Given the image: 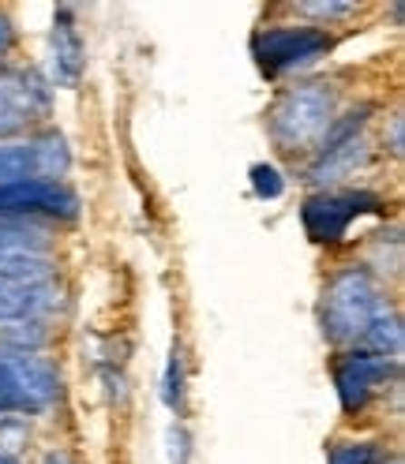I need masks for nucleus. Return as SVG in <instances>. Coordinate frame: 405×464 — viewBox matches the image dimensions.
I'll list each match as a JSON object with an SVG mask.
<instances>
[{
	"mask_svg": "<svg viewBox=\"0 0 405 464\" xmlns=\"http://www.w3.org/2000/svg\"><path fill=\"white\" fill-rule=\"evenodd\" d=\"M394 379H398V360H387V356L341 353L334 360V390L345 416H361Z\"/></svg>",
	"mask_w": 405,
	"mask_h": 464,
	"instance_id": "0eeeda50",
	"label": "nucleus"
},
{
	"mask_svg": "<svg viewBox=\"0 0 405 464\" xmlns=\"http://www.w3.org/2000/svg\"><path fill=\"white\" fill-rule=\"evenodd\" d=\"M380 442H334L327 450V464H380Z\"/></svg>",
	"mask_w": 405,
	"mask_h": 464,
	"instance_id": "ddd939ff",
	"label": "nucleus"
},
{
	"mask_svg": "<svg viewBox=\"0 0 405 464\" xmlns=\"http://www.w3.org/2000/svg\"><path fill=\"white\" fill-rule=\"evenodd\" d=\"M334 38L323 31L320 23H304V26H263L252 38V56L263 75L278 79L285 72H297L315 64L320 56H327Z\"/></svg>",
	"mask_w": 405,
	"mask_h": 464,
	"instance_id": "20e7f679",
	"label": "nucleus"
},
{
	"mask_svg": "<svg viewBox=\"0 0 405 464\" xmlns=\"http://www.w3.org/2000/svg\"><path fill=\"white\" fill-rule=\"evenodd\" d=\"M387 210V202L383 195H375V191H364V188H327L320 195H311L304 198V207H301V225L304 232L315 240V244H338L345 240V232H350V225L364 214H383Z\"/></svg>",
	"mask_w": 405,
	"mask_h": 464,
	"instance_id": "423d86ee",
	"label": "nucleus"
},
{
	"mask_svg": "<svg viewBox=\"0 0 405 464\" xmlns=\"http://www.w3.org/2000/svg\"><path fill=\"white\" fill-rule=\"evenodd\" d=\"M401 128H405L401 112H394V116H390V154H394V158H401Z\"/></svg>",
	"mask_w": 405,
	"mask_h": 464,
	"instance_id": "a211bd4d",
	"label": "nucleus"
},
{
	"mask_svg": "<svg viewBox=\"0 0 405 464\" xmlns=\"http://www.w3.org/2000/svg\"><path fill=\"white\" fill-rule=\"evenodd\" d=\"M338 116V91L331 82H297L278 94L267 112V131L282 154L315 150Z\"/></svg>",
	"mask_w": 405,
	"mask_h": 464,
	"instance_id": "f03ea898",
	"label": "nucleus"
},
{
	"mask_svg": "<svg viewBox=\"0 0 405 464\" xmlns=\"http://www.w3.org/2000/svg\"><path fill=\"white\" fill-rule=\"evenodd\" d=\"M188 453H192V439L181 423L169 427V464H188Z\"/></svg>",
	"mask_w": 405,
	"mask_h": 464,
	"instance_id": "dca6fc26",
	"label": "nucleus"
},
{
	"mask_svg": "<svg viewBox=\"0 0 405 464\" xmlns=\"http://www.w3.org/2000/svg\"><path fill=\"white\" fill-rule=\"evenodd\" d=\"M252 191H255L259 198H282V195H285L282 172H278L274 165H267V161L252 165Z\"/></svg>",
	"mask_w": 405,
	"mask_h": 464,
	"instance_id": "4468645a",
	"label": "nucleus"
},
{
	"mask_svg": "<svg viewBox=\"0 0 405 464\" xmlns=\"http://www.w3.org/2000/svg\"><path fill=\"white\" fill-rule=\"evenodd\" d=\"M75 12L68 5L56 8L53 15V68H56V79L64 86H75L83 79V68H86V45L75 31Z\"/></svg>",
	"mask_w": 405,
	"mask_h": 464,
	"instance_id": "9d476101",
	"label": "nucleus"
},
{
	"mask_svg": "<svg viewBox=\"0 0 405 464\" xmlns=\"http://www.w3.org/2000/svg\"><path fill=\"white\" fill-rule=\"evenodd\" d=\"M68 165H72L68 142L56 131H35L26 139H0V188L26 184V180L61 184Z\"/></svg>",
	"mask_w": 405,
	"mask_h": 464,
	"instance_id": "39448f33",
	"label": "nucleus"
},
{
	"mask_svg": "<svg viewBox=\"0 0 405 464\" xmlns=\"http://www.w3.org/2000/svg\"><path fill=\"white\" fill-rule=\"evenodd\" d=\"M15 49V23L8 19V12H0V61Z\"/></svg>",
	"mask_w": 405,
	"mask_h": 464,
	"instance_id": "f3484780",
	"label": "nucleus"
},
{
	"mask_svg": "<svg viewBox=\"0 0 405 464\" xmlns=\"http://www.w3.org/2000/svg\"><path fill=\"white\" fill-rule=\"evenodd\" d=\"M45 464H72V457L61 453V450H53V453H45Z\"/></svg>",
	"mask_w": 405,
	"mask_h": 464,
	"instance_id": "6ab92c4d",
	"label": "nucleus"
},
{
	"mask_svg": "<svg viewBox=\"0 0 405 464\" xmlns=\"http://www.w3.org/2000/svg\"><path fill=\"white\" fill-rule=\"evenodd\" d=\"M49 112V86L35 72H0V139L19 135Z\"/></svg>",
	"mask_w": 405,
	"mask_h": 464,
	"instance_id": "1a4fd4ad",
	"label": "nucleus"
},
{
	"mask_svg": "<svg viewBox=\"0 0 405 464\" xmlns=\"http://www.w3.org/2000/svg\"><path fill=\"white\" fill-rule=\"evenodd\" d=\"M61 397V371L38 353H0V416H42Z\"/></svg>",
	"mask_w": 405,
	"mask_h": 464,
	"instance_id": "7ed1b4c3",
	"label": "nucleus"
},
{
	"mask_svg": "<svg viewBox=\"0 0 405 464\" xmlns=\"http://www.w3.org/2000/svg\"><path fill=\"white\" fill-rule=\"evenodd\" d=\"M390 311H394V304L383 293L380 277L368 266H345L323 288L320 326L334 348H350L353 353V348H361L364 334Z\"/></svg>",
	"mask_w": 405,
	"mask_h": 464,
	"instance_id": "f257e3e1",
	"label": "nucleus"
},
{
	"mask_svg": "<svg viewBox=\"0 0 405 464\" xmlns=\"http://www.w3.org/2000/svg\"><path fill=\"white\" fill-rule=\"evenodd\" d=\"M53 244L31 221H0V277L5 281H49Z\"/></svg>",
	"mask_w": 405,
	"mask_h": 464,
	"instance_id": "6e6552de",
	"label": "nucleus"
},
{
	"mask_svg": "<svg viewBox=\"0 0 405 464\" xmlns=\"http://www.w3.org/2000/svg\"><path fill=\"white\" fill-rule=\"evenodd\" d=\"M0 464H19L15 457H5V453H0Z\"/></svg>",
	"mask_w": 405,
	"mask_h": 464,
	"instance_id": "aec40b11",
	"label": "nucleus"
},
{
	"mask_svg": "<svg viewBox=\"0 0 405 464\" xmlns=\"http://www.w3.org/2000/svg\"><path fill=\"white\" fill-rule=\"evenodd\" d=\"M188 374H184V353H181V341H173V353L165 360V374H162V401L169 412H184V397H188Z\"/></svg>",
	"mask_w": 405,
	"mask_h": 464,
	"instance_id": "f8f14e48",
	"label": "nucleus"
},
{
	"mask_svg": "<svg viewBox=\"0 0 405 464\" xmlns=\"http://www.w3.org/2000/svg\"><path fill=\"white\" fill-rule=\"evenodd\" d=\"M297 15H315V19H345V15H353L357 5H338V0H304V5H293Z\"/></svg>",
	"mask_w": 405,
	"mask_h": 464,
	"instance_id": "2eb2a0df",
	"label": "nucleus"
},
{
	"mask_svg": "<svg viewBox=\"0 0 405 464\" xmlns=\"http://www.w3.org/2000/svg\"><path fill=\"white\" fill-rule=\"evenodd\" d=\"M368 158H371V147H368V139L361 135V139L345 142V147H338V150H331V154H315L308 177L327 191L331 184H338V180H345V177H353L357 169H364Z\"/></svg>",
	"mask_w": 405,
	"mask_h": 464,
	"instance_id": "9b49d317",
	"label": "nucleus"
}]
</instances>
